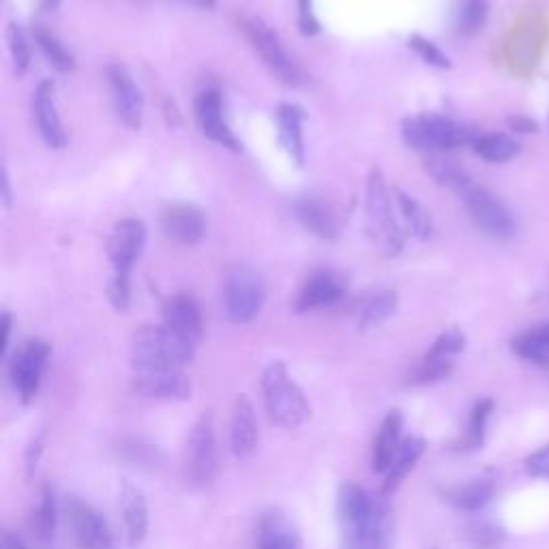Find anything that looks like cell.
Wrapping results in <instances>:
<instances>
[{"label":"cell","instance_id":"obj_15","mask_svg":"<svg viewBox=\"0 0 549 549\" xmlns=\"http://www.w3.org/2000/svg\"><path fill=\"white\" fill-rule=\"evenodd\" d=\"M108 82H110L114 106L118 116H121V121L129 129L138 131L142 127V116H144V97L140 93L138 84L133 82L129 69L123 65H110Z\"/></svg>","mask_w":549,"mask_h":549},{"label":"cell","instance_id":"obj_31","mask_svg":"<svg viewBox=\"0 0 549 549\" xmlns=\"http://www.w3.org/2000/svg\"><path fill=\"white\" fill-rule=\"evenodd\" d=\"M513 352L532 363H545L549 359V324L517 335L511 344Z\"/></svg>","mask_w":549,"mask_h":549},{"label":"cell","instance_id":"obj_1","mask_svg":"<svg viewBox=\"0 0 549 549\" xmlns=\"http://www.w3.org/2000/svg\"><path fill=\"white\" fill-rule=\"evenodd\" d=\"M262 395L266 412L275 425L284 429H299L311 419V406L286 363L273 361L262 374Z\"/></svg>","mask_w":549,"mask_h":549},{"label":"cell","instance_id":"obj_24","mask_svg":"<svg viewBox=\"0 0 549 549\" xmlns=\"http://www.w3.org/2000/svg\"><path fill=\"white\" fill-rule=\"evenodd\" d=\"M277 123H279V142L284 146L288 157L303 168L305 163V140H303V123L305 112L303 108L294 106V103H281L277 110Z\"/></svg>","mask_w":549,"mask_h":549},{"label":"cell","instance_id":"obj_40","mask_svg":"<svg viewBox=\"0 0 549 549\" xmlns=\"http://www.w3.org/2000/svg\"><path fill=\"white\" fill-rule=\"evenodd\" d=\"M453 372V361H438V359H425L412 369L408 378L410 384H434L438 380H444Z\"/></svg>","mask_w":549,"mask_h":549},{"label":"cell","instance_id":"obj_37","mask_svg":"<svg viewBox=\"0 0 549 549\" xmlns=\"http://www.w3.org/2000/svg\"><path fill=\"white\" fill-rule=\"evenodd\" d=\"M487 0H462L457 11V31L462 35L479 33L487 22Z\"/></svg>","mask_w":549,"mask_h":549},{"label":"cell","instance_id":"obj_39","mask_svg":"<svg viewBox=\"0 0 549 549\" xmlns=\"http://www.w3.org/2000/svg\"><path fill=\"white\" fill-rule=\"evenodd\" d=\"M466 346V335L462 333L459 326H451V329L444 331L436 341L434 346L427 350L425 359H438V361H451V356L462 352Z\"/></svg>","mask_w":549,"mask_h":549},{"label":"cell","instance_id":"obj_30","mask_svg":"<svg viewBox=\"0 0 549 549\" xmlns=\"http://www.w3.org/2000/svg\"><path fill=\"white\" fill-rule=\"evenodd\" d=\"M395 198H397L399 209H402V215L406 219L410 232L421 241L429 239V236H432V232H434V224H432V215H429L425 206L419 200L408 196L402 189H395Z\"/></svg>","mask_w":549,"mask_h":549},{"label":"cell","instance_id":"obj_17","mask_svg":"<svg viewBox=\"0 0 549 549\" xmlns=\"http://www.w3.org/2000/svg\"><path fill=\"white\" fill-rule=\"evenodd\" d=\"M258 447V419L251 399L243 393L236 395L230 421V449L236 459H249Z\"/></svg>","mask_w":549,"mask_h":549},{"label":"cell","instance_id":"obj_33","mask_svg":"<svg viewBox=\"0 0 549 549\" xmlns=\"http://www.w3.org/2000/svg\"><path fill=\"white\" fill-rule=\"evenodd\" d=\"M399 305V296L393 290H382L378 294H374L372 299L367 301V305L363 307V316H361V329H376V326H382L387 322Z\"/></svg>","mask_w":549,"mask_h":549},{"label":"cell","instance_id":"obj_13","mask_svg":"<svg viewBox=\"0 0 549 549\" xmlns=\"http://www.w3.org/2000/svg\"><path fill=\"white\" fill-rule=\"evenodd\" d=\"M196 118L202 133L209 140L217 142L219 146L228 148V151L239 153L243 144L234 136L230 129L226 116H224V103H221V95L217 88H206L196 99Z\"/></svg>","mask_w":549,"mask_h":549},{"label":"cell","instance_id":"obj_49","mask_svg":"<svg viewBox=\"0 0 549 549\" xmlns=\"http://www.w3.org/2000/svg\"><path fill=\"white\" fill-rule=\"evenodd\" d=\"M3 204H5V206L11 204V191H9V176H7V170L3 172Z\"/></svg>","mask_w":549,"mask_h":549},{"label":"cell","instance_id":"obj_43","mask_svg":"<svg viewBox=\"0 0 549 549\" xmlns=\"http://www.w3.org/2000/svg\"><path fill=\"white\" fill-rule=\"evenodd\" d=\"M299 31L305 37H314L320 33V22L314 11V0H299Z\"/></svg>","mask_w":549,"mask_h":549},{"label":"cell","instance_id":"obj_11","mask_svg":"<svg viewBox=\"0 0 549 549\" xmlns=\"http://www.w3.org/2000/svg\"><path fill=\"white\" fill-rule=\"evenodd\" d=\"M67 522L71 526L73 539L80 549H108L112 543L110 528L93 504L84 502L78 496H67L65 500Z\"/></svg>","mask_w":549,"mask_h":549},{"label":"cell","instance_id":"obj_5","mask_svg":"<svg viewBox=\"0 0 549 549\" xmlns=\"http://www.w3.org/2000/svg\"><path fill=\"white\" fill-rule=\"evenodd\" d=\"M367 228L369 236H372L376 247H380L384 254L395 256L399 249L404 247V234L399 232V226L393 215V204L389 187L384 183V176L378 168L372 170L367 178Z\"/></svg>","mask_w":549,"mask_h":549},{"label":"cell","instance_id":"obj_47","mask_svg":"<svg viewBox=\"0 0 549 549\" xmlns=\"http://www.w3.org/2000/svg\"><path fill=\"white\" fill-rule=\"evenodd\" d=\"M0 549H26V545L18 537V534L5 530L3 534H0Z\"/></svg>","mask_w":549,"mask_h":549},{"label":"cell","instance_id":"obj_29","mask_svg":"<svg viewBox=\"0 0 549 549\" xmlns=\"http://www.w3.org/2000/svg\"><path fill=\"white\" fill-rule=\"evenodd\" d=\"M474 153L489 163H507L519 153V144L507 133H485L472 144Z\"/></svg>","mask_w":549,"mask_h":549},{"label":"cell","instance_id":"obj_8","mask_svg":"<svg viewBox=\"0 0 549 549\" xmlns=\"http://www.w3.org/2000/svg\"><path fill=\"white\" fill-rule=\"evenodd\" d=\"M266 301L264 279L249 266H236L228 273L224 288V303L228 318L236 324H247L254 320Z\"/></svg>","mask_w":549,"mask_h":549},{"label":"cell","instance_id":"obj_27","mask_svg":"<svg viewBox=\"0 0 549 549\" xmlns=\"http://www.w3.org/2000/svg\"><path fill=\"white\" fill-rule=\"evenodd\" d=\"M494 494H496V485L489 479H477L464 485L447 487L440 492L442 500L449 502L451 507L459 511H479L494 498Z\"/></svg>","mask_w":549,"mask_h":549},{"label":"cell","instance_id":"obj_10","mask_svg":"<svg viewBox=\"0 0 549 549\" xmlns=\"http://www.w3.org/2000/svg\"><path fill=\"white\" fill-rule=\"evenodd\" d=\"M48 356H50V346L41 339L26 341V344L13 354L9 374H11L13 389H16L20 402L24 406L31 404L39 393Z\"/></svg>","mask_w":549,"mask_h":549},{"label":"cell","instance_id":"obj_19","mask_svg":"<svg viewBox=\"0 0 549 549\" xmlns=\"http://www.w3.org/2000/svg\"><path fill=\"white\" fill-rule=\"evenodd\" d=\"M54 88L56 86L52 80H43L35 91L33 108H35L37 127H39L43 142H46L50 148L61 151V148H65V144H67V133L63 129L61 116H58V110H56Z\"/></svg>","mask_w":549,"mask_h":549},{"label":"cell","instance_id":"obj_51","mask_svg":"<svg viewBox=\"0 0 549 549\" xmlns=\"http://www.w3.org/2000/svg\"><path fill=\"white\" fill-rule=\"evenodd\" d=\"M61 3H63V0H41L43 9H56Z\"/></svg>","mask_w":549,"mask_h":549},{"label":"cell","instance_id":"obj_35","mask_svg":"<svg viewBox=\"0 0 549 549\" xmlns=\"http://www.w3.org/2000/svg\"><path fill=\"white\" fill-rule=\"evenodd\" d=\"M395 534V519L393 509L382 498H378V509L372 532H369L367 543L363 549H391Z\"/></svg>","mask_w":549,"mask_h":549},{"label":"cell","instance_id":"obj_26","mask_svg":"<svg viewBox=\"0 0 549 549\" xmlns=\"http://www.w3.org/2000/svg\"><path fill=\"white\" fill-rule=\"evenodd\" d=\"M121 513L127 528V541L131 547H138L148 532V504L140 489L129 481L121 483Z\"/></svg>","mask_w":549,"mask_h":549},{"label":"cell","instance_id":"obj_46","mask_svg":"<svg viewBox=\"0 0 549 549\" xmlns=\"http://www.w3.org/2000/svg\"><path fill=\"white\" fill-rule=\"evenodd\" d=\"M509 125H511L513 131H519V133H534L539 129L537 123L530 121V118H526V116H513L509 121Z\"/></svg>","mask_w":549,"mask_h":549},{"label":"cell","instance_id":"obj_34","mask_svg":"<svg viewBox=\"0 0 549 549\" xmlns=\"http://www.w3.org/2000/svg\"><path fill=\"white\" fill-rule=\"evenodd\" d=\"M33 37L37 41L39 50L46 54L48 61L63 73H71L73 69H76V58H73V54L63 46L61 41H58L56 35H52L50 31H46V28L41 26H35L33 28Z\"/></svg>","mask_w":549,"mask_h":549},{"label":"cell","instance_id":"obj_50","mask_svg":"<svg viewBox=\"0 0 549 549\" xmlns=\"http://www.w3.org/2000/svg\"><path fill=\"white\" fill-rule=\"evenodd\" d=\"M191 3L202 7V9H211L215 5V0H191Z\"/></svg>","mask_w":549,"mask_h":549},{"label":"cell","instance_id":"obj_44","mask_svg":"<svg viewBox=\"0 0 549 549\" xmlns=\"http://www.w3.org/2000/svg\"><path fill=\"white\" fill-rule=\"evenodd\" d=\"M526 472L530 474V477H537V479H549V442L545 444L543 449L534 451L524 464Z\"/></svg>","mask_w":549,"mask_h":549},{"label":"cell","instance_id":"obj_16","mask_svg":"<svg viewBox=\"0 0 549 549\" xmlns=\"http://www.w3.org/2000/svg\"><path fill=\"white\" fill-rule=\"evenodd\" d=\"M163 326L178 339L196 346L202 339V314L198 303L187 294H176L163 305Z\"/></svg>","mask_w":549,"mask_h":549},{"label":"cell","instance_id":"obj_2","mask_svg":"<svg viewBox=\"0 0 549 549\" xmlns=\"http://www.w3.org/2000/svg\"><path fill=\"white\" fill-rule=\"evenodd\" d=\"M196 346L178 339L166 326L144 324L133 335L131 363L136 372H155V369H183L191 363Z\"/></svg>","mask_w":549,"mask_h":549},{"label":"cell","instance_id":"obj_28","mask_svg":"<svg viewBox=\"0 0 549 549\" xmlns=\"http://www.w3.org/2000/svg\"><path fill=\"white\" fill-rule=\"evenodd\" d=\"M56 522H58V507H56L54 489H52L50 483H43L39 507H37V513L33 517V530H35L41 545L54 543Z\"/></svg>","mask_w":549,"mask_h":549},{"label":"cell","instance_id":"obj_18","mask_svg":"<svg viewBox=\"0 0 549 549\" xmlns=\"http://www.w3.org/2000/svg\"><path fill=\"white\" fill-rule=\"evenodd\" d=\"M161 228L178 245H196L206 232V219L194 204H174L163 211Z\"/></svg>","mask_w":549,"mask_h":549},{"label":"cell","instance_id":"obj_23","mask_svg":"<svg viewBox=\"0 0 549 549\" xmlns=\"http://www.w3.org/2000/svg\"><path fill=\"white\" fill-rule=\"evenodd\" d=\"M258 549H303V541L284 513L266 511L258 524Z\"/></svg>","mask_w":549,"mask_h":549},{"label":"cell","instance_id":"obj_7","mask_svg":"<svg viewBox=\"0 0 549 549\" xmlns=\"http://www.w3.org/2000/svg\"><path fill=\"white\" fill-rule=\"evenodd\" d=\"M187 481L196 487L211 485L217 477L219 459H217V438L213 414L204 412L191 429L187 440V457H185Z\"/></svg>","mask_w":549,"mask_h":549},{"label":"cell","instance_id":"obj_4","mask_svg":"<svg viewBox=\"0 0 549 549\" xmlns=\"http://www.w3.org/2000/svg\"><path fill=\"white\" fill-rule=\"evenodd\" d=\"M378 500L361 485L344 483L337 494V519L344 549H363L376 519Z\"/></svg>","mask_w":549,"mask_h":549},{"label":"cell","instance_id":"obj_21","mask_svg":"<svg viewBox=\"0 0 549 549\" xmlns=\"http://www.w3.org/2000/svg\"><path fill=\"white\" fill-rule=\"evenodd\" d=\"M425 449H427L425 438H421V436L404 438L402 447H399V451L395 453L389 470L384 472V481H382V489H380L382 498H389L391 494L397 492L399 487H402L408 474L417 468L419 459L425 455Z\"/></svg>","mask_w":549,"mask_h":549},{"label":"cell","instance_id":"obj_12","mask_svg":"<svg viewBox=\"0 0 549 549\" xmlns=\"http://www.w3.org/2000/svg\"><path fill=\"white\" fill-rule=\"evenodd\" d=\"M146 245V226L138 219H123L108 239V258L118 275H129Z\"/></svg>","mask_w":549,"mask_h":549},{"label":"cell","instance_id":"obj_22","mask_svg":"<svg viewBox=\"0 0 549 549\" xmlns=\"http://www.w3.org/2000/svg\"><path fill=\"white\" fill-rule=\"evenodd\" d=\"M402 429H404V414L402 410H391L384 417L372 449V470L384 474L389 470L395 453L402 447Z\"/></svg>","mask_w":549,"mask_h":549},{"label":"cell","instance_id":"obj_38","mask_svg":"<svg viewBox=\"0 0 549 549\" xmlns=\"http://www.w3.org/2000/svg\"><path fill=\"white\" fill-rule=\"evenodd\" d=\"M7 41H9V50H11L13 65H16L18 76H24V73L28 71V67H31V61H33L31 43H28L24 28L20 24H9Z\"/></svg>","mask_w":549,"mask_h":549},{"label":"cell","instance_id":"obj_42","mask_svg":"<svg viewBox=\"0 0 549 549\" xmlns=\"http://www.w3.org/2000/svg\"><path fill=\"white\" fill-rule=\"evenodd\" d=\"M108 299L110 303L118 309L125 311L131 301V284H129V275H114L110 286H108Z\"/></svg>","mask_w":549,"mask_h":549},{"label":"cell","instance_id":"obj_6","mask_svg":"<svg viewBox=\"0 0 549 549\" xmlns=\"http://www.w3.org/2000/svg\"><path fill=\"white\" fill-rule=\"evenodd\" d=\"M241 28L251 43V48L262 58V63L269 67L273 76L288 86H301L305 82V76L301 67L296 65L288 52L281 46L279 37L271 31L269 24H264L256 16H243Z\"/></svg>","mask_w":549,"mask_h":549},{"label":"cell","instance_id":"obj_20","mask_svg":"<svg viewBox=\"0 0 549 549\" xmlns=\"http://www.w3.org/2000/svg\"><path fill=\"white\" fill-rule=\"evenodd\" d=\"M294 215L301 221V226L318 239L333 241L341 230V217L335 206L322 200H301L294 204Z\"/></svg>","mask_w":549,"mask_h":549},{"label":"cell","instance_id":"obj_41","mask_svg":"<svg viewBox=\"0 0 549 549\" xmlns=\"http://www.w3.org/2000/svg\"><path fill=\"white\" fill-rule=\"evenodd\" d=\"M408 48L417 52L427 65H432L436 69H451L453 67L451 58L447 54H444L434 41H429V39H425L421 35H412L408 39Z\"/></svg>","mask_w":549,"mask_h":549},{"label":"cell","instance_id":"obj_32","mask_svg":"<svg viewBox=\"0 0 549 549\" xmlns=\"http://www.w3.org/2000/svg\"><path fill=\"white\" fill-rule=\"evenodd\" d=\"M425 166H427V172L434 176V181L444 185V187L462 191L466 185L472 183L470 178L466 176V172L457 166V161L444 157L442 153L429 155L427 161H425Z\"/></svg>","mask_w":549,"mask_h":549},{"label":"cell","instance_id":"obj_48","mask_svg":"<svg viewBox=\"0 0 549 549\" xmlns=\"http://www.w3.org/2000/svg\"><path fill=\"white\" fill-rule=\"evenodd\" d=\"M9 337H11V316L3 314V341H0V354H7L9 348Z\"/></svg>","mask_w":549,"mask_h":549},{"label":"cell","instance_id":"obj_14","mask_svg":"<svg viewBox=\"0 0 549 549\" xmlns=\"http://www.w3.org/2000/svg\"><path fill=\"white\" fill-rule=\"evenodd\" d=\"M133 391L142 397L187 402L194 387L183 369H155V372H136Z\"/></svg>","mask_w":549,"mask_h":549},{"label":"cell","instance_id":"obj_36","mask_svg":"<svg viewBox=\"0 0 549 549\" xmlns=\"http://www.w3.org/2000/svg\"><path fill=\"white\" fill-rule=\"evenodd\" d=\"M494 402L492 399H481L477 406L472 408L470 414V423H468V432L464 438V449H481L485 444V434H487V421L492 417Z\"/></svg>","mask_w":549,"mask_h":549},{"label":"cell","instance_id":"obj_25","mask_svg":"<svg viewBox=\"0 0 549 549\" xmlns=\"http://www.w3.org/2000/svg\"><path fill=\"white\" fill-rule=\"evenodd\" d=\"M341 296H344V284L333 273H318L311 277L303 286L299 299H296V311L307 314V311H316L335 305Z\"/></svg>","mask_w":549,"mask_h":549},{"label":"cell","instance_id":"obj_9","mask_svg":"<svg viewBox=\"0 0 549 549\" xmlns=\"http://www.w3.org/2000/svg\"><path fill=\"white\" fill-rule=\"evenodd\" d=\"M462 196L472 221L485 236H489V239L507 241L515 234L517 230L515 217L511 215L507 206L492 194V191L470 183L462 189Z\"/></svg>","mask_w":549,"mask_h":549},{"label":"cell","instance_id":"obj_45","mask_svg":"<svg viewBox=\"0 0 549 549\" xmlns=\"http://www.w3.org/2000/svg\"><path fill=\"white\" fill-rule=\"evenodd\" d=\"M43 453V434L41 436H35L31 440V444H28L26 449V455H24V462H26V479H33V474L37 470V464H39V457Z\"/></svg>","mask_w":549,"mask_h":549},{"label":"cell","instance_id":"obj_3","mask_svg":"<svg viewBox=\"0 0 549 549\" xmlns=\"http://www.w3.org/2000/svg\"><path fill=\"white\" fill-rule=\"evenodd\" d=\"M402 131L408 146L427 153L451 151V148L457 146L474 144V140L479 138L472 127L440 114H419L406 118Z\"/></svg>","mask_w":549,"mask_h":549}]
</instances>
